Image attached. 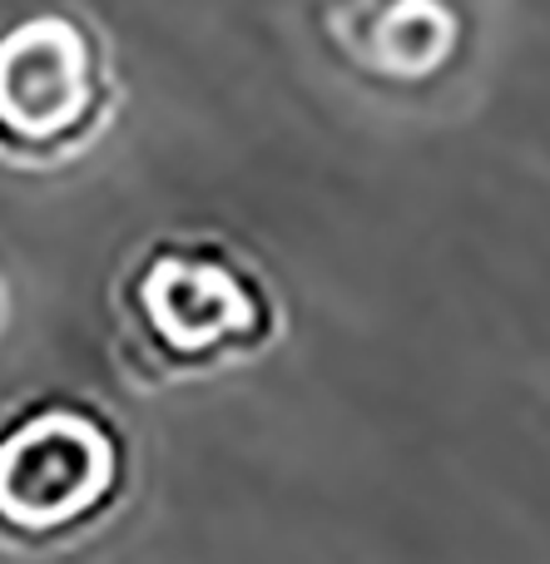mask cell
Wrapping results in <instances>:
<instances>
[{
    "instance_id": "cell-2",
    "label": "cell",
    "mask_w": 550,
    "mask_h": 564,
    "mask_svg": "<svg viewBox=\"0 0 550 564\" xmlns=\"http://www.w3.org/2000/svg\"><path fill=\"white\" fill-rule=\"evenodd\" d=\"M115 115V65L75 10H30L0 25V159L60 169Z\"/></svg>"
},
{
    "instance_id": "cell-1",
    "label": "cell",
    "mask_w": 550,
    "mask_h": 564,
    "mask_svg": "<svg viewBox=\"0 0 550 564\" xmlns=\"http://www.w3.org/2000/svg\"><path fill=\"white\" fill-rule=\"evenodd\" d=\"M119 357L144 387L194 381L273 347L283 312L254 258L208 234L144 243L115 278Z\"/></svg>"
},
{
    "instance_id": "cell-3",
    "label": "cell",
    "mask_w": 550,
    "mask_h": 564,
    "mask_svg": "<svg viewBox=\"0 0 550 564\" xmlns=\"http://www.w3.org/2000/svg\"><path fill=\"white\" fill-rule=\"evenodd\" d=\"M125 490V436L79 397H35L0 421V530L65 540Z\"/></svg>"
},
{
    "instance_id": "cell-4",
    "label": "cell",
    "mask_w": 550,
    "mask_h": 564,
    "mask_svg": "<svg viewBox=\"0 0 550 564\" xmlns=\"http://www.w3.org/2000/svg\"><path fill=\"white\" fill-rule=\"evenodd\" d=\"M323 25L357 69L427 79L462 50V0H323Z\"/></svg>"
},
{
    "instance_id": "cell-5",
    "label": "cell",
    "mask_w": 550,
    "mask_h": 564,
    "mask_svg": "<svg viewBox=\"0 0 550 564\" xmlns=\"http://www.w3.org/2000/svg\"><path fill=\"white\" fill-rule=\"evenodd\" d=\"M0 317H6V292H0Z\"/></svg>"
}]
</instances>
